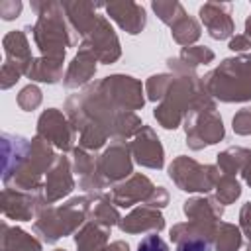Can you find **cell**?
<instances>
[{
    "label": "cell",
    "instance_id": "6da1fadb",
    "mask_svg": "<svg viewBox=\"0 0 251 251\" xmlns=\"http://www.w3.org/2000/svg\"><path fill=\"white\" fill-rule=\"evenodd\" d=\"M176 251H210V245L202 237H186L178 243Z\"/></svg>",
    "mask_w": 251,
    "mask_h": 251
},
{
    "label": "cell",
    "instance_id": "7a4b0ae2",
    "mask_svg": "<svg viewBox=\"0 0 251 251\" xmlns=\"http://www.w3.org/2000/svg\"><path fill=\"white\" fill-rule=\"evenodd\" d=\"M137 249L139 251H169L167 243L159 235H147L145 239H141V243H139Z\"/></svg>",
    "mask_w": 251,
    "mask_h": 251
}]
</instances>
